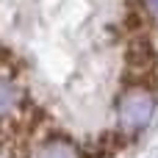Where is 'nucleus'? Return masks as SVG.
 Returning <instances> with one entry per match:
<instances>
[{
	"label": "nucleus",
	"mask_w": 158,
	"mask_h": 158,
	"mask_svg": "<svg viewBox=\"0 0 158 158\" xmlns=\"http://www.w3.org/2000/svg\"><path fill=\"white\" fill-rule=\"evenodd\" d=\"M156 117V94L142 86H131L119 97V125L128 131H142Z\"/></svg>",
	"instance_id": "obj_1"
},
{
	"label": "nucleus",
	"mask_w": 158,
	"mask_h": 158,
	"mask_svg": "<svg viewBox=\"0 0 158 158\" xmlns=\"http://www.w3.org/2000/svg\"><path fill=\"white\" fill-rule=\"evenodd\" d=\"M33 158H83V156L67 139H47V142L39 144V150L33 153Z\"/></svg>",
	"instance_id": "obj_2"
},
{
	"label": "nucleus",
	"mask_w": 158,
	"mask_h": 158,
	"mask_svg": "<svg viewBox=\"0 0 158 158\" xmlns=\"http://www.w3.org/2000/svg\"><path fill=\"white\" fill-rule=\"evenodd\" d=\"M17 103H19V92H17V86H14L8 78L0 75V117L11 114V111L17 108Z\"/></svg>",
	"instance_id": "obj_3"
}]
</instances>
